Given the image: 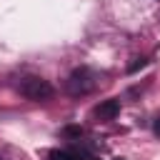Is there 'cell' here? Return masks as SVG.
Listing matches in <instances>:
<instances>
[{"mask_svg": "<svg viewBox=\"0 0 160 160\" xmlns=\"http://www.w3.org/2000/svg\"><path fill=\"white\" fill-rule=\"evenodd\" d=\"M152 132H155V135H158V138H160V118H158V120H155V122H152Z\"/></svg>", "mask_w": 160, "mask_h": 160, "instance_id": "cell-6", "label": "cell"}, {"mask_svg": "<svg viewBox=\"0 0 160 160\" xmlns=\"http://www.w3.org/2000/svg\"><path fill=\"white\" fill-rule=\"evenodd\" d=\"M62 135H65V138H78V140H80V138H82V128H65Z\"/></svg>", "mask_w": 160, "mask_h": 160, "instance_id": "cell-5", "label": "cell"}, {"mask_svg": "<svg viewBox=\"0 0 160 160\" xmlns=\"http://www.w3.org/2000/svg\"><path fill=\"white\" fill-rule=\"evenodd\" d=\"M18 90H20L22 98L35 100V102L50 100V98L55 95V88H52L45 78H40V75H28V78H22V80L18 82Z\"/></svg>", "mask_w": 160, "mask_h": 160, "instance_id": "cell-2", "label": "cell"}, {"mask_svg": "<svg viewBox=\"0 0 160 160\" xmlns=\"http://www.w3.org/2000/svg\"><path fill=\"white\" fill-rule=\"evenodd\" d=\"M115 160H122V158H115Z\"/></svg>", "mask_w": 160, "mask_h": 160, "instance_id": "cell-8", "label": "cell"}, {"mask_svg": "<svg viewBox=\"0 0 160 160\" xmlns=\"http://www.w3.org/2000/svg\"><path fill=\"white\" fill-rule=\"evenodd\" d=\"M80 160H100V158H80Z\"/></svg>", "mask_w": 160, "mask_h": 160, "instance_id": "cell-7", "label": "cell"}, {"mask_svg": "<svg viewBox=\"0 0 160 160\" xmlns=\"http://www.w3.org/2000/svg\"><path fill=\"white\" fill-rule=\"evenodd\" d=\"M120 115V100L110 98V100H102L100 105L92 108V118L100 120V122H108V120H115Z\"/></svg>", "mask_w": 160, "mask_h": 160, "instance_id": "cell-3", "label": "cell"}, {"mask_svg": "<svg viewBox=\"0 0 160 160\" xmlns=\"http://www.w3.org/2000/svg\"><path fill=\"white\" fill-rule=\"evenodd\" d=\"M98 82H100V78H98L95 70H90V68H78V70H72V75L68 78L65 88H68L70 95L80 98V95H90V92L98 88Z\"/></svg>", "mask_w": 160, "mask_h": 160, "instance_id": "cell-1", "label": "cell"}, {"mask_svg": "<svg viewBox=\"0 0 160 160\" xmlns=\"http://www.w3.org/2000/svg\"><path fill=\"white\" fill-rule=\"evenodd\" d=\"M48 160H80L75 152H70V150H60V148H55V150H48Z\"/></svg>", "mask_w": 160, "mask_h": 160, "instance_id": "cell-4", "label": "cell"}]
</instances>
